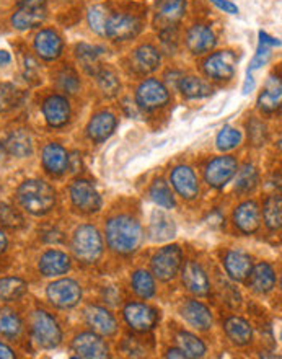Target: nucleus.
Returning a JSON list of instances; mask_svg holds the SVG:
<instances>
[{
    "mask_svg": "<svg viewBox=\"0 0 282 359\" xmlns=\"http://www.w3.org/2000/svg\"><path fill=\"white\" fill-rule=\"evenodd\" d=\"M235 175H237V180H235L237 193L248 194L258 187V182H260L258 170H256V167L251 165V163H246V165L241 167V170H237Z\"/></svg>",
    "mask_w": 282,
    "mask_h": 359,
    "instance_id": "obj_40",
    "label": "nucleus"
},
{
    "mask_svg": "<svg viewBox=\"0 0 282 359\" xmlns=\"http://www.w3.org/2000/svg\"><path fill=\"white\" fill-rule=\"evenodd\" d=\"M217 44V38L214 32H212L211 27L207 25L197 23L192 25V27L188 29L186 33V48L188 51L195 56H201V54H206L212 51Z\"/></svg>",
    "mask_w": 282,
    "mask_h": 359,
    "instance_id": "obj_16",
    "label": "nucleus"
},
{
    "mask_svg": "<svg viewBox=\"0 0 282 359\" xmlns=\"http://www.w3.org/2000/svg\"><path fill=\"white\" fill-rule=\"evenodd\" d=\"M31 335L39 348L54 350L62 341V328L51 313L38 309L31 316Z\"/></svg>",
    "mask_w": 282,
    "mask_h": 359,
    "instance_id": "obj_4",
    "label": "nucleus"
},
{
    "mask_svg": "<svg viewBox=\"0 0 282 359\" xmlns=\"http://www.w3.org/2000/svg\"><path fill=\"white\" fill-rule=\"evenodd\" d=\"M12 62V56L8 51H0V66H8Z\"/></svg>",
    "mask_w": 282,
    "mask_h": 359,
    "instance_id": "obj_56",
    "label": "nucleus"
},
{
    "mask_svg": "<svg viewBox=\"0 0 282 359\" xmlns=\"http://www.w3.org/2000/svg\"><path fill=\"white\" fill-rule=\"evenodd\" d=\"M122 316L127 325L136 332H150L160 320L155 309L143 302H129L122 311Z\"/></svg>",
    "mask_w": 282,
    "mask_h": 359,
    "instance_id": "obj_10",
    "label": "nucleus"
},
{
    "mask_svg": "<svg viewBox=\"0 0 282 359\" xmlns=\"http://www.w3.org/2000/svg\"><path fill=\"white\" fill-rule=\"evenodd\" d=\"M248 278L251 289L260 294L271 292L276 287V283H278V276H276L274 268L266 262H261L256 266L251 268Z\"/></svg>",
    "mask_w": 282,
    "mask_h": 359,
    "instance_id": "obj_28",
    "label": "nucleus"
},
{
    "mask_svg": "<svg viewBox=\"0 0 282 359\" xmlns=\"http://www.w3.org/2000/svg\"><path fill=\"white\" fill-rule=\"evenodd\" d=\"M131 286L132 291H134L141 299H152L155 296V279L146 269H137V271L132 273L131 278Z\"/></svg>",
    "mask_w": 282,
    "mask_h": 359,
    "instance_id": "obj_38",
    "label": "nucleus"
},
{
    "mask_svg": "<svg viewBox=\"0 0 282 359\" xmlns=\"http://www.w3.org/2000/svg\"><path fill=\"white\" fill-rule=\"evenodd\" d=\"M41 162L44 170H46L49 175L59 177L62 175V173H66L69 168V152L61 146V144L49 142L43 147Z\"/></svg>",
    "mask_w": 282,
    "mask_h": 359,
    "instance_id": "obj_23",
    "label": "nucleus"
},
{
    "mask_svg": "<svg viewBox=\"0 0 282 359\" xmlns=\"http://www.w3.org/2000/svg\"><path fill=\"white\" fill-rule=\"evenodd\" d=\"M211 4H214L216 7L222 10L224 13H229V15L239 13V7H237V4L230 2V0H211Z\"/></svg>",
    "mask_w": 282,
    "mask_h": 359,
    "instance_id": "obj_51",
    "label": "nucleus"
},
{
    "mask_svg": "<svg viewBox=\"0 0 282 359\" xmlns=\"http://www.w3.org/2000/svg\"><path fill=\"white\" fill-rule=\"evenodd\" d=\"M171 187L175 188V191L180 194L183 199H191L197 198L199 194V183H197V177L195 170L188 165H178L171 170Z\"/></svg>",
    "mask_w": 282,
    "mask_h": 359,
    "instance_id": "obj_19",
    "label": "nucleus"
},
{
    "mask_svg": "<svg viewBox=\"0 0 282 359\" xmlns=\"http://www.w3.org/2000/svg\"><path fill=\"white\" fill-rule=\"evenodd\" d=\"M240 142H241V133L239 129L232 126H225L219 134H217V139H216V146L222 152L234 151L235 147L240 146Z\"/></svg>",
    "mask_w": 282,
    "mask_h": 359,
    "instance_id": "obj_46",
    "label": "nucleus"
},
{
    "mask_svg": "<svg viewBox=\"0 0 282 359\" xmlns=\"http://www.w3.org/2000/svg\"><path fill=\"white\" fill-rule=\"evenodd\" d=\"M72 266L71 257L61 250H48L39 258L38 269L43 276L57 278L66 274Z\"/></svg>",
    "mask_w": 282,
    "mask_h": 359,
    "instance_id": "obj_25",
    "label": "nucleus"
},
{
    "mask_svg": "<svg viewBox=\"0 0 282 359\" xmlns=\"http://www.w3.org/2000/svg\"><path fill=\"white\" fill-rule=\"evenodd\" d=\"M7 245H8L7 236H5V232L0 229V253H3L5 250H7Z\"/></svg>",
    "mask_w": 282,
    "mask_h": 359,
    "instance_id": "obj_57",
    "label": "nucleus"
},
{
    "mask_svg": "<svg viewBox=\"0 0 282 359\" xmlns=\"http://www.w3.org/2000/svg\"><path fill=\"white\" fill-rule=\"evenodd\" d=\"M106 243L118 255H132L139 250L143 241L141 222L129 214H118L106 222Z\"/></svg>",
    "mask_w": 282,
    "mask_h": 359,
    "instance_id": "obj_1",
    "label": "nucleus"
},
{
    "mask_svg": "<svg viewBox=\"0 0 282 359\" xmlns=\"http://www.w3.org/2000/svg\"><path fill=\"white\" fill-rule=\"evenodd\" d=\"M46 17L48 13L44 5H20V8L10 18V23L15 29L24 32V29L39 27Z\"/></svg>",
    "mask_w": 282,
    "mask_h": 359,
    "instance_id": "obj_24",
    "label": "nucleus"
},
{
    "mask_svg": "<svg viewBox=\"0 0 282 359\" xmlns=\"http://www.w3.org/2000/svg\"><path fill=\"white\" fill-rule=\"evenodd\" d=\"M282 86L278 76H271L266 82L263 93L258 98V108L265 113H274L281 108Z\"/></svg>",
    "mask_w": 282,
    "mask_h": 359,
    "instance_id": "obj_31",
    "label": "nucleus"
},
{
    "mask_svg": "<svg viewBox=\"0 0 282 359\" xmlns=\"http://www.w3.org/2000/svg\"><path fill=\"white\" fill-rule=\"evenodd\" d=\"M260 43H263V44H266V46H269V48H281V41L278 38H273V36H269L268 33H265V32H260Z\"/></svg>",
    "mask_w": 282,
    "mask_h": 359,
    "instance_id": "obj_52",
    "label": "nucleus"
},
{
    "mask_svg": "<svg viewBox=\"0 0 282 359\" xmlns=\"http://www.w3.org/2000/svg\"><path fill=\"white\" fill-rule=\"evenodd\" d=\"M5 151L10 156H15L18 158L29 157L33 154V139L29 136L28 131L24 129H17L10 134L7 142H5Z\"/></svg>",
    "mask_w": 282,
    "mask_h": 359,
    "instance_id": "obj_32",
    "label": "nucleus"
},
{
    "mask_svg": "<svg viewBox=\"0 0 282 359\" xmlns=\"http://www.w3.org/2000/svg\"><path fill=\"white\" fill-rule=\"evenodd\" d=\"M118 119L111 111H100L87 124V136L95 142H103L115 133Z\"/></svg>",
    "mask_w": 282,
    "mask_h": 359,
    "instance_id": "obj_27",
    "label": "nucleus"
},
{
    "mask_svg": "<svg viewBox=\"0 0 282 359\" xmlns=\"http://www.w3.org/2000/svg\"><path fill=\"white\" fill-rule=\"evenodd\" d=\"M46 0H20V5H44Z\"/></svg>",
    "mask_w": 282,
    "mask_h": 359,
    "instance_id": "obj_58",
    "label": "nucleus"
},
{
    "mask_svg": "<svg viewBox=\"0 0 282 359\" xmlns=\"http://www.w3.org/2000/svg\"><path fill=\"white\" fill-rule=\"evenodd\" d=\"M152 274L160 281H171L183 266V252L178 245H168L158 250L150 260Z\"/></svg>",
    "mask_w": 282,
    "mask_h": 359,
    "instance_id": "obj_5",
    "label": "nucleus"
},
{
    "mask_svg": "<svg viewBox=\"0 0 282 359\" xmlns=\"http://www.w3.org/2000/svg\"><path fill=\"white\" fill-rule=\"evenodd\" d=\"M34 53L44 61H56L62 54L64 43L62 38L54 29H41L34 36Z\"/></svg>",
    "mask_w": 282,
    "mask_h": 359,
    "instance_id": "obj_22",
    "label": "nucleus"
},
{
    "mask_svg": "<svg viewBox=\"0 0 282 359\" xmlns=\"http://www.w3.org/2000/svg\"><path fill=\"white\" fill-rule=\"evenodd\" d=\"M72 351L77 358L87 359H105L110 358V346L98 333H80L72 340Z\"/></svg>",
    "mask_w": 282,
    "mask_h": 359,
    "instance_id": "obj_13",
    "label": "nucleus"
},
{
    "mask_svg": "<svg viewBox=\"0 0 282 359\" xmlns=\"http://www.w3.org/2000/svg\"><path fill=\"white\" fill-rule=\"evenodd\" d=\"M271 51H273V48H269V46H266V44L260 43L258 51H256L253 61H251V64H250L248 72L256 71V69H260V67H265L271 59Z\"/></svg>",
    "mask_w": 282,
    "mask_h": 359,
    "instance_id": "obj_50",
    "label": "nucleus"
},
{
    "mask_svg": "<svg viewBox=\"0 0 282 359\" xmlns=\"http://www.w3.org/2000/svg\"><path fill=\"white\" fill-rule=\"evenodd\" d=\"M263 219L269 231H279L282 226V199L279 194H273L265 201Z\"/></svg>",
    "mask_w": 282,
    "mask_h": 359,
    "instance_id": "obj_39",
    "label": "nucleus"
},
{
    "mask_svg": "<svg viewBox=\"0 0 282 359\" xmlns=\"http://www.w3.org/2000/svg\"><path fill=\"white\" fill-rule=\"evenodd\" d=\"M148 194H150L152 201L163 209H173L176 206L175 196H173L168 183L163 182V180H155V182L152 183Z\"/></svg>",
    "mask_w": 282,
    "mask_h": 359,
    "instance_id": "obj_42",
    "label": "nucleus"
},
{
    "mask_svg": "<svg viewBox=\"0 0 282 359\" xmlns=\"http://www.w3.org/2000/svg\"><path fill=\"white\" fill-rule=\"evenodd\" d=\"M165 356L167 358H186L185 351H183L181 348H173V350H168Z\"/></svg>",
    "mask_w": 282,
    "mask_h": 359,
    "instance_id": "obj_55",
    "label": "nucleus"
},
{
    "mask_svg": "<svg viewBox=\"0 0 282 359\" xmlns=\"http://www.w3.org/2000/svg\"><path fill=\"white\" fill-rule=\"evenodd\" d=\"M186 13V0H158L155 5V25L157 28L170 29L176 28L180 20Z\"/></svg>",
    "mask_w": 282,
    "mask_h": 359,
    "instance_id": "obj_14",
    "label": "nucleus"
},
{
    "mask_svg": "<svg viewBox=\"0 0 282 359\" xmlns=\"http://www.w3.org/2000/svg\"><path fill=\"white\" fill-rule=\"evenodd\" d=\"M162 56L152 44H142L134 51V64L142 72H153L160 67Z\"/></svg>",
    "mask_w": 282,
    "mask_h": 359,
    "instance_id": "obj_35",
    "label": "nucleus"
},
{
    "mask_svg": "<svg viewBox=\"0 0 282 359\" xmlns=\"http://www.w3.org/2000/svg\"><path fill=\"white\" fill-rule=\"evenodd\" d=\"M71 199L72 204L80 212L93 214L101 209V196L95 184L88 180H76L71 184Z\"/></svg>",
    "mask_w": 282,
    "mask_h": 359,
    "instance_id": "obj_9",
    "label": "nucleus"
},
{
    "mask_svg": "<svg viewBox=\"0 0 282 359\" xmlns=\"http://www.w3.org/2000/svg\"><path fill=\"white\" fill-rule=\"evenodd\" d=\"M57 86L62 92H66L69 95L77 93L78 88H80V81H78L77 72L71 67H64L62 71L57 74Z\"/></svg>",
    "mask_w": 282,
    "mask_h": 359,
    "instance_id": "obj_48",
    "label": "nucleus"
},
{
    "mask_svg": "<svg viewBox=\"0 0 282 359\" xmlns=\"http://www.w3.org/2000/svg\"><path fill=\"white\" fill-rule=\"evenodd\" d=\"M100 54L101 48L92 46V44L80 43L76 46V57L82 69L92 76H97V72L101 69L100 64Z\"/></svg>",
    "mask_w": 282,
    "mask_h": 359,
    "instance_id": "obj_33",
    "label": "nucleus"
},
{
    "mask_svg": "<svg viewBox=\"0 0 282 359\" xmlns=\"http://www.w3.org/2000/svg\"><path fill=\"white\" fill-rule=\"evenodd\" d=\"M255 90V79L251 77V72L246 74V81L244 83V95H248Z\"/></svg>",
    "mask_w": 282,
    "mask_h": 359,
    "instance_id": "obj_54",
    "label": "nucleus"
},
{
    "mask_svg": "<svg viewBox=\"0 0 282 359\" xmlns=\"http://www.w3.org/2000/svg\"><path fill=\"white\" fill-rule=\"evenodd\" d=\"M148 236L153 242H167L176 236V224L165 212L155 211L150 217Z\"/></svg>",
    "mask_w": 282,
    "mask_h": 359,
    "instance_id": "obj_30",
    "label": "nucleus"
},
{
    "mask_svg": "<svg viewBox=\"0 0 282 359\" xmlns=\"http://www.w3.org/2000/svg\"><path fill=\"white\" fill-rule=\"evenodd\" d=\"M0 226L12 229V231L23 227V216L18 212V209L10 204L0 203Z\"/></svg>",
    "mask_w": 282,
    "mask_h": 359,
    "instance_id": "obj_47",
    "label": "nucleus"
},
{
    "mask_svg": "<svg viewBox=\"0 0 282 359\" xmlns=\"http://www.w3.org/2000/svg\"><path fill=\"white\" fill-rule=\"evenodd\" d=\"M5 154H7V151H5V147L0 146V162H3V158H5Z\"/></svg>",
    "mask_w": 282,
    "mask_h": 359,
    "instance_id": "obj_59",
    "label": "nucleus"
},
{
    "mask_svg": "<svg viewBox=\"0 0 282 359\" xmlns=\"http://www.w3.org/2000/svg\"><path fill=\"white\" fill-rule=\"evenodd\" d=\"M22 102V92L12 83H0V113L17 108Z\"/></svg>",
    "mask_w": 282,
    "mask_h": 359,
    "instance_id": "obj_45",
    "label": "nucleus"
},
{
    "mask_svg": "<svg viewBox=\"0 0 282 359\" xmlns=\"http://www.w3.org/2000/svg\"><path fill=\"white\" fill-rule=\"evenodd\" d=\"M97 81H98V86H100V90L103 93L106 95V97H116L118 93H120L121 90V82L118 76L110 69H100V71L97 72Z\"/></svg>",
    "mask_w": 282,
    "mask_h": 359,
    "instance_id": "obj_44",
    "label": "nucleus"
},
{
    "mask_svg": "<svg viewBox=\"0 0 282 359\" xmlns=\"http://www.w3.org/2000/svg\"><path fill=\"white\" fill-rule=\"evenodd\" d=\"M43 116L51 128L66 126L71 119V103L62 95H51L43 102Z\"/></svg>",
    "mask_w": 282,
    "mask_h": 359,
    "instance_id": "obj_17",
    "label": "nucleus"
},
{
    "mask_svg": "<svg viewBox=\"0 0 282 359\" xmlns=\"http://www.w3.org/2000/svg\"><path fill=\"white\" fill-rule=\"evenodd\" d=\"M48 301L57 309H73L82 299V287L76 279L62 278L51 283L46 291Z\"/></svg>",
    "mask_w": 282,
    "mask_h": 359,
    "instance_id": "obj_6",
    "label": "nucleus"
},
{
    "mask_svg": "<svg viewBox=\"0 0 282 359\" xmlns=\"http://www.w3.org/2000/svg\"><path fill=\"white\" fill-rule=\"evenodd\" d=\"M224 268L234 281H245L250 276L251 268H253V260H251L250 253L235 248V250L225 253Z\"/></svg>",
    "mask_w": 282,
    "mask_h": 359,
    "instance_id": "obj_26",
    "label": "nucleus"
},
{
    "mask_svg": "<svg viewBox=\"0 0 282 359\" xmlns=\"http://www.w3.org/2000/svg\"><path fill=\"white\" fill-rule=\"evenodd\" d=\"M15 358V351L12 348L0 341V359H12Z\"/></svg>",
    "mask_w": 282,
    "mask_h": 359,
    "instance_id": "obj_53",
    "label": "nucleus"
},
{
    "mask_svg": "<svg viewBox=\"0 0 282 359\" xmlns=\"http://www.w3.org/2000/svg\"><path fill=\"white\" fill-rule=\"evenodd\" d=\"M234 224L240 232L251 236L261 226V209L256 201H245L234 211Z\"/></svg>",
    "mask_w": 282,
    "mask_h": 359,
    "instance_id": "obj_21",
    "label": "nucleus"
},
{
    "mask_svg": "<svg viewBox=\"0 0 282 359\" xmlns=\"http://www.w3.org/2000/svg\"><path fill=\"white\" fill-rule=\"evenodd\" d=\"M178 88H180L183 97L190 100L206 98L212 93V87L209 83H207L204 79L196 77V76L181 77L180 82H178Z\"/></svg>",
    "mask_w": 282,
    "mask_h": 359,
    "instance_id": "obj_34",
    "label": "nucleus"
},
{
    "mask_svg": "<svg viewBox=\"0 0 282 359\" xmlns=\"http://www.w3.org/2000/svg\"><path fill=\"white\" fill-rule=\"evenodd\" d=\"M180 313L188 325L196 328V330L207 332L214 323V317H212L209 307L199 301H195V299H188V301L183 302Z\"/></svg>",
    "mask_w": 282,
    "mask_h": 359,
    "instance_id": "obj_15",
    "label": "nucleus"
},
{
    "mask_svg": "<svg viewBox=\"0 0 282 359\" xmlns=\"http://www.w3.org/2000/svg\"><path fill=\"white\" fill-rule=\"evenodd\" d=\"M178 345L185 351L186 358H202L206 355L207 348L199 337L192 335L190 332H180L176 337Z\"/></svg>",
    "mask_w": 282,
    "mask_h": 359,
    "instance_id": "obj_41",
    "label": "nucleus"
},
{
    "mask_svg": "<svg viewBox=\"0 0 282 359\" xmlns=\"http://www.w3.org/2000/svg\"><path fill=\"white\" fill-rule=\"evenodd\" d=\"M71 248L78 262L93 265L103 255V237L100 231L92 224H83L77 227L72 236Z\"/></svg>",
    "mask_w": 282,
    "mask_h": 359,
    "instance_id": "obj_3",
    "label": "nucleus"
},
{
    "mask_svg": "<svg viewBox=\"0 0 282 359\" xmlns=\"http://www.w3.org/2000/svg\"><path fill=\"white\" fill-rule=\"evenodd\" d=\"M23 332V320L13 309L2 307L0 309V335L15 340L22 335Z\"/></svg>",
    "mask_w": 282,
    "mask_h": 359,
    "instance_id": "obj_36",
    "label": "nucleus"
},
{
    "mask_svg": "<svg viewBox=\"0 0 282 359\" xmlns=\"http://www.w3.org/2000/svg\"><path fill=\"white\" fill-rule=\"evenodd\" d=\"M225 335L237 346H246L253 341V327L241 317H229L224 325Z\"/></svg>",
    "mask_w": 282,
    "mask_h": 359,
    "instance_id": "obj_29",
    "label": "nucleus"
},
{
    "mask_svg": "<svg viewBox=\"0 0 282 359\" xmlns=\"http://www.w3.org/2000/svg\"><path fill=\"white\" fill-rule=\"evenodd\" d=\"M108 18H110V10L105 5H93V7L88 8V25H90L92 32L100 34V36H105V27Z\"/></svg>",
    "mask_w": 282,
    "mask_h": 359,
    "instance_id": "obj_43",
    "label": "nucleus"
},
{
    "mask_svg": "<svg viewBox=\"0 0 282 359\" xmlns=\"http://www.w3.org/2000/svg\"><path fill=\"white\" fill-rule=\"evenodd\" d=\"M181 279H183V284H185V287L191 294H195L197 297L209 296L211 292L209 278H207V273L204 271V268H202L199 263L188 262L186 265L183 266Z\"/></svg>",
    "mask_w": 282,
    "mask_h": 359,
    "instance_id": "obj_18",
    "label": "nucleus"
},
{
    "mask_svg": "<svg viewBox=\"0 0 282 359\" xmlns=\"http://www.w3.org/2000/svg\"><path fill=\"white\" fill-rule=\"evenodd\" d=\"M204 74L216 82H229L235 76L237 57L232 51H219L211 54L202 64Z\"/></svg>",
    "mask_w": 282,
    "mask_h": 359,
    "instance_id": "obj_11",
    "label": "nucleus"
},
{
    "mask_svg": "<svg viewBox=\"0 0 282 359\" xmlns=\"http://www.w3.org/2000/svg\"><path fill=\"white\" fill-rule=\"evenodd\" d=\"M248 137L256 147L265 146V142L268 141V128H266V124H263L260 119H256V118L250 119L248 121Z\"/></svg>",
    "mask_w": 282,
    "mask_h": 359,
    "instance_id": "obj_49",
    "label": "nucleus"
},
{
    "mask_svg": "<svg viewBox=\"0 0 282 359\" xmlns=\"http://www.w3.org/2000/svg\"><path fill=\"white\" fill-rule=\"evenodd\" d=\"M170 102V92L158 79H146L136 90V103L141 109L153 111Z\"/></svg>",
    "mask_w": 282,
    "mask_h": 359,
    "instance_id": "obj_7",
    "label": "nucleus"
},
{
    "mask_svg": "<svg viewBox=\"0 0 282 359\" xmlns=\"http://www.w3.org/2000/svg\"><path fill=\"white\" fill-rule=\"evenodd\" d=\"M87 325L101 337H113L118 332V323L113 313L101 306H88L85 309Z\"/></svg>",
    "mask_w": 282,
    "mask_h": 359,
    "instance_id": "obj_20",
    "label": "nucleus"
},
{
    "mask_svg": "<svg viewBox=\"0 0 282 359\" xmlns=\"http://www.w3.org/2000/svg\"><path fill=\"white\" fill-rule=\"evenodd\" d=\"M142 29V22L136 15L129 13H110L106 27L105 36L113 41H127V39L136 38Z\"/></svg>",
    "mask_w": 282,
    "mask_h": 359,
    "instance_id": "obj_8",
    "label": "nucleus"
},
{
    "mask_svg": "<svg viewBox=\"0 0 282 359\" xmlns=\"http://www.w3.org/2000/svg\"><path fill=\"white\" fill-rule=\"evenodd\" d=\"M28 292V284L22 278L8 276L0 279V301L15 302L20 301Z\"/></svg>",
    "mask_w": 282,
    "mask_h": 359,
    "instance_id": "obj_37",
    "label": "nucleus"
},
{
    "mask_svg": "<svg viewBox=\"0 0 282 359\" xmlns=\"http://www.w3.org/2000/svg\"><path fill=\"white\" fill-rule=\"evenodd\" d=\"M237 170H239V162H237L235 157L232 156L216 157L214 161L207 163L204 170V180L209 187L220 189L235 177Z\"/></svg>",
    "mask_w": 282,
    "mask_h": 359,
    "instance_id": "obj_12",
    "label": "nucleus"
},
{
    "mask_svg": "<svg viewBox=\"0 0 282 359\" xmlns=\"http://www.w3.org/2000/svg\"><path fill=\"white\" fill-rule=\"evenodd\" d=\"M17 199L24 211L33 216H44L56 206L57 194L44 180H27L17 189Z\"/></svg>",
    "mask_w": 282,
    "mask_h": 359,
    "instance_id": "obj_2",
    "label": "nucleus"
}]
</instances>
